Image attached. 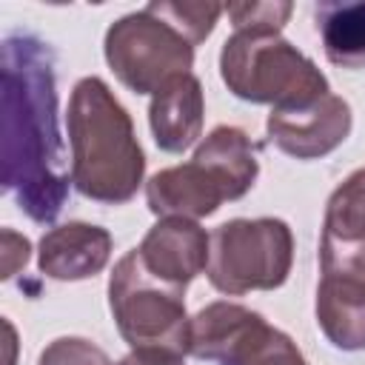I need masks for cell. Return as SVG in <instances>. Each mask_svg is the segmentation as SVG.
Returning <instances> with one entry per match:
<instances>
[{
	"mask_svg": "<svg viewBox=\"0 0 365 365\" xmlns=\"http://www.w3.org/2000/svg\"><path fill=\"white\" fill-rule=\"evenodd\" d=\"M68 180L54 54L31 34H11L3 43V188L34 222H51L66 205Z\"/></svg>",
	"mask_w": 365,
	"mask_h": 365,
	"instance_id": "cell-1",
	"label": "cell"
},
{
	"mask_svg": "<svg viewBox=\"0 0 365 365\" xmlns=\"http://www.w3.org/2000/svg\"><path fill=\"white\" fill-rule=\"evenodd\" d=\"M68 145L74 188L106 205L128 202L143 185L145 154L131 114L106 80L83 77L68 97Z\"/></svg>",
	"mask_w": 365,
	"mask_h": 365,
	"instance_id": "cell-2",
	"label": "cell"
},
{
	"mask_svg": "<svg viewBox=\"0 0 365 365\" xmlns=\"http://www.w3.org/2000/svg\"><path fill=\"white\" fill-rule=\"evenodd\" d=\"M220 77L234 97L274 108H297L331 94L317 63L279 31H234L220 51Z\"/></svg>",
	"mask_w": 365,
	"mask_h": 365,
	"instance_id": "cell-3",
	"label": "cell"
},
{
	"mask_svg": "<svg viewBox=\"0 0 365 365\" xmlns=\"http://www.w3.org/2000/svg\"><path fill=\"white\" fill-rule=\"evenodd\" d=\"M182 297L185 291L154 279L134 248L117 259L108 277V308L131 351L188 354L191 317L185 314Z\"/></svg>",
	"mask_w": 365,
	"mask_h": 365,
	"instance_id": "cell-4",
	"label": "cell"
},
{
	"mask_svg": "<svg viewBox=\"0 0 365 365\" xmlns=\"http://www.w3.org/2000/svg\"><path fill=\"white\" fill-rule=\"evenodd\" d=\"M291 265L294 234L285 220L237 217L211 231L205 277L225 297L274 291L288 279Z\"/></svg>",
	"mask_w": 365,
	"mask_h": 365,
	"instance_id": "cell-5",
	"label": "cell"
},
{
	"mask_svg": "<svg viewBox=\"0 0 365 365\" xmlns=\"http://www.w3.org/2000/svg\"><path fill=\"white\" fill-rule=\"evenodd\" d=\"M114 77L134 94H154L168 80L191 74L194 46L148 6L114 20L103 40Z\"/></svg>",
	"mask_w": 365,
	"mask_h": 365,
	"instance_id": "cell-6",
	"label": "cell"
},
{
	"mask_svg": "<svg viewBox=\"0 0 365 365\" xmlns=\"http://www.w3.org/2000/svg\"><path fill=\"white\" fill-rule=\"evenodd\" d=\"M351 125V106L336 94H325L297 108H271L265 120L268 140L297 160H319L331 154L348 140Z\"/></svg>",
	"mask_w": 365,
	"mask_h": 365,
	"instance_id": "cell-7",
	"label": "cell"
},
{
	"mask_svg": "<svg viewBox=\"0 0 365 365\" xmlns=\"http://www.w3.org/2000/svg\"><path fill=\"white\" fill-rule=\"evenodd\" d=\"M208 248L211 234H205L197 220L160 217L134 251L154 279L185 291V285L208 268Z\"/></svg>",
	"mask_w": 365,
	"mask_h": 365,
	"instance_id": "cell-8",
	"label": "cell"
},
{
	"mask_svg": "<svg viewBox=\"0 0 365 365\" xmlns=\"http://www.w3.org/2000/svg\"><path fill=\"white\" fill-rule=\"evenodd\" d=\"M319 268L365 271V165L351 171L325 202Z\"/></svg>",
	"mask_w": 365,
	"mask_h": 365,
	"instance_id": "cell-9",
	"label": "cell"
},
{
	"mask_svg": "<svg viewBox=\"0 0 365 365\" xmlns=\"http://www.w3.org/2000/svg\"><path fill=\"white\" fill-rule=\"evenodd\" d=\"M111 257V234L91 222H63L48 228L37 245V268L48 279L77 282L97 277Z\"/></svg>",
	"mask_w": 365,
	"mask_h": 365,
	"instance_id": "cell-10",
	"label": "cell"
},
{
	"mask_svg": "<svg viewBox=\"0 0 365 365\" xmlns=\"http://www.w3.org/2000/svg\"><path fill=\"white\" fill-rule=\"evenodd\" d=\"M225 200L228 191L222 188V182L194 157L188 163L157 171L145 182V202L157 217L200 220V217H211Z\"/></svg>",
	"mask_w": 365,
	"mask_h": 365,
	"instance_id": "cell-11",
	"label": "cell"
},
{
	"mask_svg": "<svg viewBox=\"0 0 365 365\" xmlns=\"http://www.w3.org/2000/svg\"><path fill=\"white\" fill-rule=\"evenodd\" d=\"M317 325L339 351H365V271L322 268Z\"/></svg>",
	"mask_w": 365,
	"mask_h": 365,
	"instance_id": "cell-12",
	"label": "cell"
},
{
	"mask_svg": "<svg viewBox=\"0 0 365 365\" xmlns=\"http://www.w3.org/2000/svg\"><path fill=\"white\" fill-rule=\"evenodd\" d=\"M205 94L194 74H180L151 94L148 125L154 143L165 154H182L202 137Z\"/></svg>",
	"mask_w": 365,
	"mask_h": 365,
	"instance_id": "cell-13",
	"label": "cell"
},
{
	"mask_svg": "<svg viewBox=\"0 0 365 365\" xmlns=\"http://www.w3.org/2000/svg\"><path fill=\"white\" fill-rule=\"evenodd\" d=\"M262 322V314L237 305V302H211L191 317L188 328V354L205 362L225 365L240 342Z\"/></svg>",
	"mask_w": 365,
	"mask_h": 365,
	"instance_id": "cell-14",
	"label": "cell"
},
{
	"mask_svg": "<svg viewBox=\"0 0 365 365\" xmlns=\"http://www.w3.org/2000/svg\"><path fill=\"white\" fill-rule=\"evenodd\" d=\"M194 160L202 163L228 191V200H240L251 191L259 174L257 148L251 137L237 125L211 128L194 151Z\"/></svg>",
	"mask_w": 365,
	"mask_h": 365,
	"instance_id": "cell-15",
	"label": "cell"
},
{
	"mask_svg": "<svg viewBox=\"0 0 365 365\" xmlns=\"http://www.w3.org/2000/svg\"><path fill=\"white\" fill-rule=\"evenodd\" d=\"M314 17L328 63L365 68V3H319Z\"/></svg>",
	"mask_w": 365,
	"mask_h": 365,
	"instance_id": "cell-16",
	"label": "cell"
},
{
	"mask_svg": "<svg viewBox=\"0 0 365 365\" xmlns=\"http://www.w3.org/2000/svg\"><path fill=\"white\" fill-rule=\"evenodd\" d=\"M225 365H308L297 342L265 319L240 342Z\"/></svg>",
	"mask_w": 365,
	"mask_h": 365,
	"instance_id": "cell-17",
	"label": "cell"
},
{
	"mask_svg": "<svg viewBox=\"0 0 365 365\" xmlns=\"http://www.w3.org/2000/svg\"><path fill=\"white\" fill-rule=\"evenodd\" d=\"M151 11H157L163 20H168L191 46H200L217 26L220 14L225 11L217 3H174V0H157L148 3Z\"/></svg>",
	"mask_w": 365,
	"mask_h": 365,
	"instance_id": "cell-18",
	"label": "cell"
},
{
	"mask_svg": "<svg viewBox=\"0 0 365 365\" xmlns=\"http://www.w3.org/2000/svg\"><path fill=\"white\" fill-rule=\"evenodd\" d=\"M231 23H234V31H279L294 6L291 3H279V0H268V3H231L225 6Z\"/></svg>",
	"mask_w": 365,
	"mask_h": 365,
	"instance_id": "cell-19",
	"label": "cell"
},
{
	"mask_svg": "<svg viewBox=\"0 0 365 365\" xmlns=\"http://www.w3.org/2000/svg\"><path fill=\"white\" fill-rule=\"evenodd\" d=\"M37 365H111V359L83 336H60L43 348Z\"/></svg>",
	"mask_w": 365,
	"mask_h": 365,
	"instance_id": "cell-20",
	"label": "cell"
},
{
	"mask_svg": "<svg viewBox=\"0 0 365 365\" xmlns=\"http://www.w3.org/2000/svg\"><path fill=\"white\" fill-rule=\"evenodd\" d=\"M29 240L11 228H3V279L14 277L20 268H26L29 262Z\"/></svg>",
	"mask_w": 365,
	"mask_h": 365,
	"instance_id": "cell-21",
	"label": "cell"
},
{
	"mask_svg": "<svg viewBox=\"0 0 365 365\" xmlns=\"http://www.w3.org/2000/svg\"><path fill=\"white\" fill-rule=\"evenodd\" d=\"M117 365H185V356L163 354V351H131Z\"/></svg>",
	"mask_w": 365,
	"mask_h": 365,
	"instance_id": "cell-22",
	"label": "cell"
}]
</instances>
